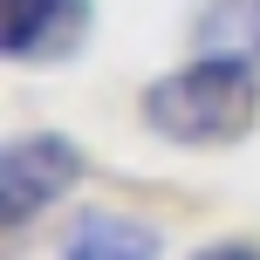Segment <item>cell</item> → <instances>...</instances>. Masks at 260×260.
I'll use <instances>...</instances> for the list:
<instances>
[{"label": "cell", "mask_w": 260, "mask_h": 260, "mask_svg": "<svg viewBox=\"0 0 260 260\" xmlns=\"http://www.w3.org/2000/svg\"><path fill=\"white\" fill-rule=\"evenodd\" d=\"M144 123L171 144H240L260 123V82L247 62L199 55L192 69L144 89Z\"/></svg>", "instance_id": "obj_1"}, {"label": "cell", "mask_w": 260, "mask_h": 260, "mask_svg": "<svg viewBox=\"0 0 260 260\" xmlns=\"http://www.w3.org/2000/svg\"><path fill=\"white\" fill-rule=\"evenodd\" d=\"M82 178V151L69 137H14L0 151V219L27 226L41 206L69 199Z\"/></svg>", "instance_id": "obj_2"}, {"label": "cell", "mask_w": 260, "mask_h": 260, "mask_svg": "<svg viewBox=\"0 0 260 260\" xmlns=\"http://www.w3.org/2000/svg\"><path fill=\"white\" fill-rule=\"evenodd\" d=\"M89 35V0H0L7 62H69Z\"/></svg>", "instance_id": "obj_3"}, {"label": "cell", "mask_w": 260, "mask_h": 260, "mask_svg": "<svg viewBox=\"0 0 260 260\" xmlns=\"http://www.w3.org/2000/svg\"><path fill=\"white\" fill-rule=\"evenodd\" d=\"M62 260H157V233L130 212H82L62 240Z\"/></svg>", "instance_id": "obj_4"}, {"label": "cell", "mask_w": 260, "mask_h": 260, "mask_svg": "<svg viewBox=\"0 0 260 260\" xmlns=\"http://www.w3.org/2000/svg\"><path fill=\"white\" fill-rule=\"evenodd\" d=\"M192 41L212 62H247L253 69L260 62V0H206Z\"/></svg>", "instance_id": "obj_5"}, {"label": "cell", "mask_w": 260, "mask_h": 260, "mask_svg": "<svg viewBox=\"0 0 260 260\" xmlns=\"http://www.w3.org/2000/svg\"><path fill=\"white\" fill-rule=\"evenodd\" d=\"M192 260H260V247H247V240H219V247H199Z\"/></svg>", "instance_id": "obj_6"}]
</instances>
